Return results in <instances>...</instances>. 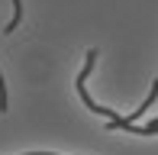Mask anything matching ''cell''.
I'll return each mask as SVG.
<instances>
[{
	"mask_svg": "<svg viewBox=\"0 0 158 155\" xmlns=\"http://www.w3.org/2000/svg\"><path fill=\"white\" fill-rule=\"evenodd\" d=\"M19 19H23V0H13V19L3 26V32H6V36H10V32L19 26Z\"/></svg>",
	"mask_w": 158,
	"mask_h": 155,
	"instance_id": "obj_1",
	"label": "cell"
}]
</instances>
